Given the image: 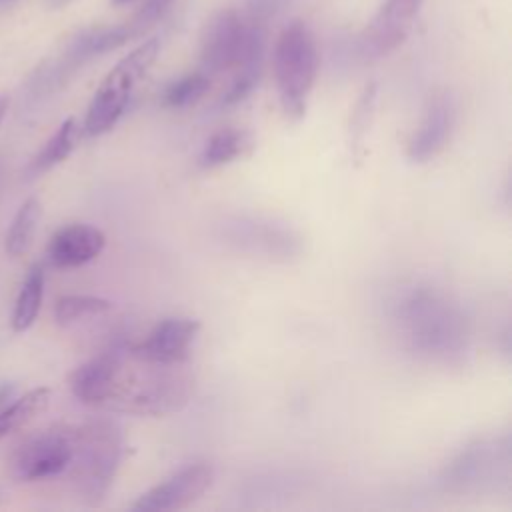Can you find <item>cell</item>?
Instances as JSON below:
<instances>
[{"mask_svg":"<svg viewBox=\"0 0 512 512\" xmlns=\"http://www.w3.org/2000/svg\"><path fill=\"white\" fill-rule=\"evenodd\" d=\"M6 110H8V98H6V96H0V122L4 120Z\"/></svg>","mask_w":512,"mask_h":512,"instance_id":"cell-24","label":"cell"},{"mask_svg":"<svg viewBox=\"0 0 512 512\" xmlns=\"http://www.w3.org/2000/svg\"><path fill=\"white\" fill-rule=\"evenodd\" d=\"M512 480V438L508 432L484 434L458 450L442 468L440 484L460 496L508 490Z\"/></svg>","mask_w":512,"mask_h":512,"instance_id":"cell-3","label":"cell"},{"mask_svg":"<svg viewBox=\"0 0 512 512\" xmlns=\"http://www.w3.org/2000/svg\"><path fill=\"white\" fill-rule=\"evenodd\" d=\"M106 246V236L92 224H68L56 230L46 246L48 262L56 268H76L92 262Z\"/></svg>","mask_w":512,"mask_h":512,"instance_id":"cell-14","label":"cell"},{"mask_svg":"<svg viewBox=\"0 0 512 512\" xmlns=\"http://www.w3.org/2000/svg\"><path fill=\"white\" fill-rule=\"evenodd\" d=\"M128 2H132V0H112L114 6H124V4H128Z\"/></svg>","mask_w":512,"mask_h":512,"instance_id":"cell-25","label":"cell"},{"mask_svg":"<svg viewBox=\"0 0 512 512\" xmlns=\"http://www.w3.org/2000/svg\"><path fill=\"white\" fill-rule=\"evenodd\" d=\"M252 146H254V140H252L250 132L232 128V126L222 128L206 140V144L198 156V166L204 170H212V168L230 164V162L246 156L252 150Z\"/></svg>","mask_w":512,"mask_h":512,"instance_id":"cell-15","label":"cell"},{"mask_svg":"<svg viewBox=\"0 0 512 512\" xmlns=\"http://www.w3.org/2000/svg\"><path fill=\"white\" fill-rule=\"evenodd\" d=\"M112 310V302L100 296H86V294H66L56 300L54 318L60 326L74 324L84 318L102 316Z\"/></svg>","mask_w":512,"mask_h":512,"instance_id":"cell-20","label":"cell"},{"mask_svg":"<svg viewBox=\"0 0 512 512\" xmlns=\"http://www.w3.org/2000/svg\"><path fill=\"white\" fill-rule=\"evenodd\" d=\"M42 298H44V270L40 268V264H34L30 266L14 304V312H12L14 332H24L36 322L42 308Z\"/></svg>","mask_w":512,"mask_h":512,"instance_id":"cell-16","label":"cell"},{"mask_svg":"<svg viewBox=\"0 0 512 512\" xmlns=\"http://www.w3.org/2000/svg\"><path fill=\"white\" fill-rule=\"evenodd\" d=\"M266 48V28L262 18L244 20L236 10L218 12L204 28L200 62L204 72L262 70Z\"/></svg>","mask_w":512,"mask_h":512,"instance_id":"cell-6","label":"cell"},{"mask_svg":"<svg viewBox=\"0 0 512 512\" xmlns=\"http://www.w3.org/2000/svg\"><path fill=\"white\" fill-rule=\"evenodd\" d=\"M210 74L200 70V72H190L186 76H180L178 80L170 82L164 92H162V102L168 108H188L202 100L206 92L210 90Z\"/></svg>","mask_w":512,"mask_h":512,"instance_id":"cell-21","label":"cell"},{"mask_svg":"<svg viewBox=\"0 0 512 512\" xmlns=\"http://www.w3.org/2000/svg\"><path fill=\"white\" fill-rule=\"evenodd\" d=\"M320 66L318 46L312 30L302 20L282 28L272 52V68L278 100L290 120H300L316 84Z\"/></svg>","mask_w":512,"mask_h":512,"instance_id":"cell-5","label":"cell"},{"mask_svg":"<svg viewBox=\"0 0 512 512\" xmlns=\"http://www.w3.org/2000/svg\"><path fill=\"white\" fill-rule=\"evenodd\" d=\"M174 0H148L134 16H132V26L136 28L138 34H144V30H148L150 26H154L172 6Z\"/></svg>","mask_w":512,"mask_h":512,"instance_id":"cell-23","label":"cell"},{"mask_svg":"<svg viewBox=\"0 0 512 512\" xmlns=\"http://www.w3.org/2000/svg\"><path fill=\"white\" fill-rule=\"evenodd\" d=\"M50 402V388H34L0 410V440L40 416Z\"/></svg>","mask_w":512,"mask_h":512,"instance_id":"cell-17","label":"cell"},{"mask_svg":"<svg viewBox=\"0 0 512 512\" xmlns=\"http://www.w3.org/2000/svg\"><path fill=\"white\" fill-rule=\"evenodd\" d=\"M376 96H378V86L376 82H370L364 86L362 94L358 96L352 116H350V146L356 156H360V150L364 148L366 142V132L374 116V106H376Z\"/></svg>","mask_w":512,"mask_h":512,"instance_id":"cell-22","label":"cell"},{"mask_svg":"<svg viewBox=\"0 0 512 512\" xmlns=\"http://www.w3.org/2000/svg\"><path fill=\"white\" fill-rule=\"evenodd\" d=\"M388 312L406 352L442 368L464 364L472 330L466 312L450 292L430 282H412L392 296Z\"/></svg>","mask_w":512,"mask_h":512,"instance_id":"cell-2","label":"cell"},{"mask_svg":"<svg viewBox=\"0 0 512 512\" xmlns=\"http://www.w3.org/2000/svg\"><path fill=\"white\" fill-rule=\"evenodd\" d=\"M68 384L82 404L150 418L180 412L194 394V374L186 364L142 360L130 342H116L74 368Z\"/></svg>","mask_w":512,"mask_h":512,"instance_id":"cell-1","label":"cell"},{"mask_svg":"<svg viewBox=\"0 0 512 512\" xmlns=\"http://www.w3.org/2000/svg\"><path fill=\"white\" fill-rule=\"evenodd\" d=\"M424 0H384L362 34V52L378 58L398 48L412 30Z\"/></svg>","mask_w":512,"mask_h":512,"instance_id":"cell-13","label":"cell"},{"mask_svg":"<svg viewBox=\"0 0 512 512\" xmlns=\"http://www.w3.org/2000/svg\"><path fill=\"white\" fill-rule=\"evenodd\" d=\"M40 214H42V206L36 196H30L18 208L4 240V248L10 256H22L30 248L40 222Z\"/></svg>","mask_w":512,"mask_h":512,"instance_id":"cell-19","label":"cell"},{"mask_svg":"<svg viewBox=\"0 0 512 512\" xmlns=\"http://www.w3.org/2000/svg\"><path fill=\"white\" fill-rule=\"evenodd\" d=\"M72 460V428L50 426L24 438L14 450L10 468L18 480L54 478L68 470Z\"/></svg>","mask_w":512,"mask_h":512,"instance_id":"cell-8","label":"cell"},{"mask_svg":"<svg viewBox=\"0 0 512 512\" xmlns=\"http://www.w3.org/2000/svg\"><path fill=\"white\" fill-rule=\"evenodd\" d=\"M158 52H160V40L148 38L114 64V68L104 76V80L96 88L90 100V106L86 110L84 132L88 136L106 134L116 126V122L126 112V106L130 102V96L136 84L150 70Z\"/></svg>","mask_w":512,"mask_h":512,"instance_id":"cell-7","label":"cell"},{"mask_svg":"<svg viewBox=\"0 0 512 512\" xmlns=\"http://www.w3.org/2000/svg\"><path fill=\"white\" fill-rule=\"evenodd\" d=\"M454 106L446 94H434L414 128V132L406 140V158L418 164L430 162L440 156L454 132Z\"/></svg>","mask_w":512,"mask_h":512,"instance_id":"cell-12","label":"cell"},{"mask_svg":"<svg viewBox=\"0 0 512 512\" xmlns=\"http://www.w3.org/2000/svg\"><path fill=\"white\" fill-rule=\"evenodd\" d=\"M214 482V468L208 462H194L146 490L130 506L134 512H170L182 510L204 496Z\"/></svg>","mask_w":512,"mask_h":512,"instance_id":"cell-10","label":"cell"},{"mask_svg":"<svg viewBox=\"0 0 512 512\" xmlns=\"http://www.w3.org/2000/svg\"><path fill=\"white\" fill-rule=\"evenodd\" d=\"M122 430L110 418H94L72 428L70 476L78 494L98 504L110 490L122 460Z\"/></svg>","mask_w":512,"mask_h":512,"instance_id":"cell-4","label":"cell"},{"mask_svg":"<svg viewBox=\"0 0 512 512\" xmlns=\"http://www.w3.org/2000/svg\"><path fill=\"white\" fill-rule=\"evenodd\" d=\"M8 2H12V0H0V6H2V4H8Z\"/></svg>","mask_w":512,"mask_h":512,"instance_id":"cell-26","label":"cell"},{"mask_svg":"<svg viewBox=\"0 0 512 512\" xmlns=\"http://www.w3.org/2000/svg\"><path fill=\"white\" fill-rule=\"evenodd\" d=\"M76 142H78V124L74 118H66L30 162V172L42 174L52 166L60 164L76 148Z\"/></svg>","mask_w":512,"mask_h":512,"instance_id":"cell-18","label":"cell"},{"mask_svg":"<svg viewBox=\"0 0 512 512\" xmlns=\"http://www.w3.org/2000/svg\"><path fill=\"white\" fill-rule=\"evenodd\" d=\"M222 238L236 250L282 262L298 256L302 248L300 236L290 226L246 216L226 220L222 224Z\"/></svg>","mask_w":512,"mask_h":512,"instance_id":"cell-9","label":"cell"},{"mask_svg":"<svg viewBox=\"0 0 512 512\" xmlns=\"http://www.w3.org/2000/svg\"><path fill=\"white\" fill-rule=\"evenodd\" d=\"M198 332L200 322L194 318H164L142 340L130 342V350L134 356L148 362L186 364Z\"/></svg>","mask_w":512,"mask_h":512,"instance_id":"cell-11","label":"cell"}]
</instances>
